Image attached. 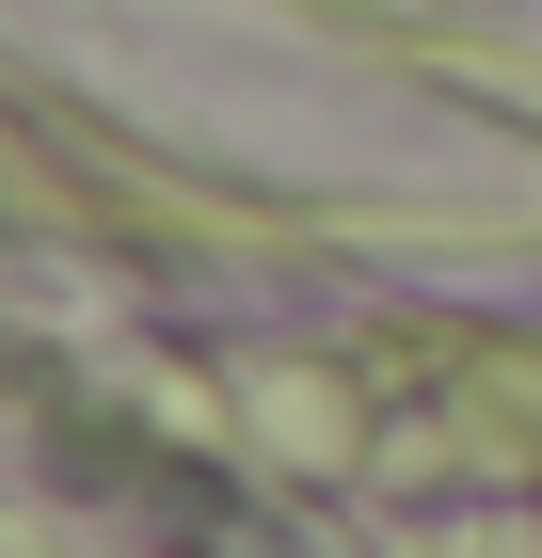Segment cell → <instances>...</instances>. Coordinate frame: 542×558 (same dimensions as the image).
Returning <instances> with one entry per match:
<instances>
[{"mask_svg":"<svg viewBox=\"0 0 542 558\" xmlns=\"http://www.w3.org/2000/svg\"><path fill=\"white\" fill-rule=\"evenodd\" d=\"M112 558H320V543H303V511H272V478H255L240 447H192V463L112 526Z\"/></svg>","mask_w":542,"mask_h":558,"instance_id":"obj_1","label":"cell"}]
</instances>
